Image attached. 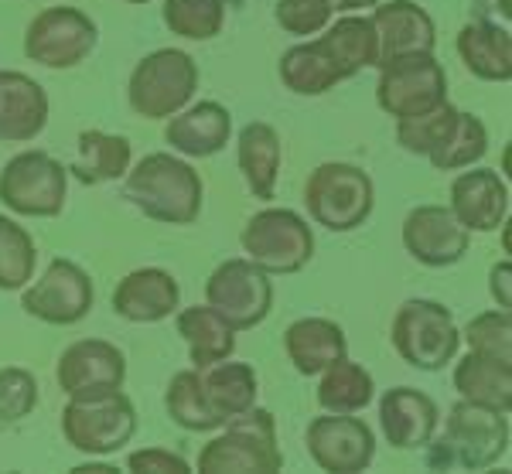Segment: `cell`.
Listing matches in <instances>:
<instances>
[{"label":"cell","mask_w":512,"mask_h":474,"mask_svg":"<svg viewBox=\"0 0 512 474\" xmlns=\"http://www.w3.org/2000/svg\"><path fill=\"white\" fill-rule=\"evenodd\" d=\"M55 379L59 389L69 399L82 396H103L113 389H123L127 382V359L117 345L103 342V338H82L62 352L55 365Z\"/></svg>","instance_id":"obj_15"},{"label":"cell","mask_w":512,"mask_h":474,"mask_svg":"<svg viewBox=\"0 0 512 474\" xmlns=\"http://www.w3.org/2000/svg\"><path fill=\"white\" fill-rule=\"evenodd\" d=\"M458 48L465 69L482 82H509L512 79V35L495 21L478 18L458 31Z\"/></svg>","instance_id":"obj_24"},{"label":"cell","mask_w":512,"mask_h":474,"mask_svg":"<svg viewBox=\"0 0 512 474\" xmlns=\"http://www.w3.org/2000/svg\"><path fill=\"white\" fill-rule=\"evenodd\" d=\"M325 48L332 52L345 79L359 76L362 69H376L379 62V38L373 28V18L366 14H345L335 24H328L318 35Z\"/></svg>","instance_id":"obj_30"},{"label":"cell","mask_w":512,"mask_h":474,"mask_svg":"<svg viewBox=\"0 0 512 474\" xmlns=\"http://www.w3.org/2000/svg\"><path fill=\"white\" fill-rule=\"evenodd\" d=\"M226 4H233V7H236V4H243V0H226Z\"/></svg>","instance_id":"obj_47"},{"label":"cell","mask_w":512,"mask_h":474,"mask_svg":"<svg viewBox=\"0 0 512 474\" xmlns=\"http://www.w3.org/2000/svg\"><path fill=\"white\" fill-rule=\"evenodd\" d=\"M117 468H110V464H79V468H72V474H110Z\"/></svg>","instance_id":"obj_44"},{"label":"cell","mask_w":512,"mask_h":474,"mask_svg":"<svg viewBox=\"0 0 512 474\" xmlns=\"http://www.w3.org/2000/svg\"><path fill=\"white\" fill-rule=\"evenodd\" d=\"M205 304L233 331H250L267 321L270 307H274L270 273H263L250 260H226L212 270L209 284H205Z\"/></svg>","instance_id":"obj_12"},{"label":"cell","mask_w":512,"mask_h":474,"mask_svg":"<svg viewBox=\"0 0 512 474\" xmlns=\"http://www.w3.org/2000/svg\"><path fill=\"white\" fill-rule=\"evenodd\" d=\"M454 110L451 103L437 106V110L424 113V116H410V120H396V144L403 147L407 154L417 157H431L437 147L448 140V133L454 127Z\"/></svg>","instance_id":"obj_37"},{"label":"cell","mask_w":512,"mask_h":474,"mask_svg":"<svg viewBox=\"0 0 512 474\" xmlns=\"http://www.w3.org/2000/svg\"><path fill=\"white\" fill-rule=\"evenodd\" d=\"M437 403L420 389L396 386L379 399V427L396 451H420L437 434Z\"/></svg>","instance_id":"obj_18"},{"label":"cell","mask_w":512,"mask_h":474,"mask_svg":"<svg viewBox=\"0 0 512 474\" xmlns=\"http://www.w3.org/2000/svg\"><path fill=\"white\" fill-rule=\"evenodd\" d=\"M127 468L137 474H192V464L175 451L164 447H147V451H134L127 457Z\"/></svg>","instance_id":"obj_41"},{"label":"cell","mask_w":512,"mask_h":474,"mask_svg":"<svg viewBox=\"0 0 512 474\" xmlns=\"http://www.w3.org/2000/svg\"><path fill=\"white\" fill-rule=\"evenodd\" d=\"M69 195V168L45 151H21L0 171V202L28 219H55Z\"/></svg>","instance_id":"obj_9"},{"label":"cell","mask_w":512,"mask_h":474,"mask_svg":"<svg viewBox=\"0 0 512 474\" xmlns=\"http://www.w3.org/2000/svg\"><path fill=\"white\" fill-rule=\"evenodd\" d=\"M376 382L359 362L338 359L321 372L318 382V406L325 413H359L373 403Z\"/></svg>","instance_id":"obj_32"},{"label":"cell","mask_w":512,"mask_h":474,"mask_svg":"<svg viewBox=\"0 0 512 474\" xmlns=\"http://www.w3.org/2000/svg\"><path fill=\"white\" fill-rule=\"evenodd\" d=\"M38 406V382L28 369H0V423H18Z\"/></svg>","instance_id":"obj_40"},{"label":"cell","mask_w":512,"mask_h":474,"mask_svg":"<svg viewBox=\"0 0 512 474\" xmlns=\"http://www.w3.org/2000/svg\"><path fill=\"white\" fill-rule=\"evenodd\" d=\"M448 209L468 232H495L509 219V185L489 168H461L451 181Z\"/></svg>","instance_id":"obj_17"},{"label":"cell","mask_w":512,"mask_h":474,"mask_svg":"<svg viewBox=\"0 0 512 474\" xmlns=\"http://www.w3.org/2000/svg\"><path fill=\"white\" fill-rule=\"evenodd\" d=\"M164 406H168V417L178 423L181 430H192V434H209V430H219L216 417L209 413V403L202 396V382H198V369H185L171 379L168 396H164Z\"/></svg>","instance_id":"obj_36"},{"label":"cell","mask_w":512,"mask_h":474,"mask_svg":"<svg viewBox=\"0 0 512 474\" xmlns=\"http://www.w3.org/2000/svg\"><path fill=\"white\" fill-rule=\"evenodd\" d=\"M308 454L321 471L359 474L373 464L376 437L366 420L352 413H328L308 423Z\"/></svg>","instance_id":"obj_14"},{"label":"cell","mask_w":512,"mask_h":474,"mask_svg":"<svg viewBox=\"0 0 512 474\" xmlns=\"http://www.w3.org/2000/svg\"><path fill=\"white\" fill-rule=\"evenodd\" d=\"M376 103L393 120H410V116H424L448 103V76L444 65L437 62L434 52L403 55L393 62L379 65L376 82Z\"/></svg>","instance_id":"obj_10"},{"label":"cell","mask_w":512,"mask_h":474,"mask_svg":"<svg viewBox=\"0 0 512 474\" xmlns=\"http://www.w3.org/2000/svg\"><path fill=\"white\" fill-rule=\"evenodd\" d=\"M485 151H489V130H485V123L478 120L475 113L458 110L448 140H444L427 161H431L437 171H461L482 161Z\"/></svg>","instance_id":"obj_33"},{"label":"cell","mask_w":512,"mask_h":474,"mask_svg":"<svg viewBox=\"0 0 512 474\" xmlns=\"http://www.w3.org/2000/svg\"><path fill=\"white\" fill-rule=\"evenodd\" d=\"M509 413L475 406L458 399L444 420V437L437 440V454L431 464H461L468 471H485L499 464L509 451Z\"/></svg>","instance_id":"obj_4"},{"label":"cell","mask_w":512,"mask_h":474,"mask_svg":"<svg viewBox=\"0 0 512 474\" xmlns=\"http://www.w3.org/2000/svg\"><path fill=\"white\" fill-rule=\"evenodd\" d=\"M489 290H492L495 304H499L502 311H509L512 307V263L509 260L495 263L489 270Z\"/></svg>","instance_id":"obj_42"},{"label":"cell","mask_w":512,"mask_h":474,"mask_svg":"<svg viewBox=\"0 0 512 474\" xmlns=\"http://www.w3.org/2000/svg\"><path fill=\"white\" fill-rule=\"evenodd\" d=\"M239 246L246 260L260 266L263 273L291 277L315 256V232L291 209H263L239 232Z\"/></svg>","instance_id":"obj_6"},{"label":"cell","mask_w":512,"mask_h":474,"mask_svg":"<svg viewBox=\"0 0 512 474\" xmlns=\"http://www.w3.org/2000/svg\"><path fill=\"white\" fill-rule=\"evenodd\" d=\"M308 215L328 232H352L373 215L376 188L362 168L342 161H328L311 171L304 185Z\"/></svg>","instance_id":"obj_5"},{"label":"cell","mask_w":512,"mask_h":474,"mask_svg":"<svg viewBox=\"0 0 512 474\" xmlns=\"http://www.w3.org/2000/svg\"><path fill=\"white\" fill-rule=\"evenodd\" d=\"M233 137V113L216 99H202V103H188L185 110L168 116L164 140L171 144L175 154L185 157H212Z\"/></svg>","instance_id":"obj_21"},{"label":"cell","mask_w":512,"mask_h":474,"mask_svg":"<svg viewBox=\"0 0 512 474\" xmlns=\"http://www.w3.org/2000/svg\"><path fill=\"white\" fill-rule=\"evenodd\" d=\"M454 389L461 399L475 406H489V410L509 413L512 410V362L485 359V355L468 352L465 359L454 365Z\"/></svg>","instance_id":"obj_27"},{"label":"cell","mask_w":512,"mask_h":474,"mask_svg":"<svg viewBox=\"0 0 512 474\" xmlns=\"http://www.w3.org/2000/svg\"><path fill=\"white\" fill-rule=\"evenodd\" d=\"M96 290L89 273L72 260H52L35 284L24 287L21 307L45 324H79L93 311Z\"/></svg>","instance_id":"obj_13"},{"label":"cell","mask_w":512,"mask_h":474,"mask_svg":"<svg viewBox=\"0 0 512 474\" xmlns=\"http://www.w3.org/2000/svg\"><path fill=\"white\" fill-rule=\"evenodd\" d=\"M38 249L28 229L0 215V290H24L35 280Z\"/></svg>","instance_id":"obj_35"},{"label":"cell","mask_w":512,"mask_h":474,"mask_svg":"<svg viewBox=\"0 0 512 474\" xmlns=\"http://www.w3.org/2000/svg\"><path fill=\"white\" fill-rule=\"evenodd\" d=\"M198 382H202V396L219 427L256 406V393H260L253 365L246 362L222 359L216 365H205V369H198Z\"/></svg>","instance_id":"obj_25"},{"label":"cell","mask_w":512,"mask_h":474,"mask_svg":"<svg viewBox=\"0 0 512 474\" xmlns=\"http://www.w3.org/2000/svg\"><path fill=\"white\" fill-rule=\"evenodd\" d=\"M202 178L175 154H147L123 174V198L164 226H192L202 212Z\"/></svg>","instance_id":"obj_1"},{"label":"cell","mask_w":512,"mask_h":474,"mask_svg":"<svg viewBox=\"0 0 512 474\" xmlns=\"http://www.w3.org/2000/svg\"><path fill=\"white\" fill-rule=\"evenodd\" d=\"M280 137L270 123H246L239 130L236 140V164L243 171L246 188L253 191V198L270 202L277 195V178H280Z\"/></svg>","instance_id":"obj_26"},{"label":"cell","mask_w":512,"mask_h":474,"mask_svg":"<svg viewBox=\"0 0 512 474\" xmlns=\"http://www.w3.org/2000/svg\"><path fill=\"white\" fill-rule=\"evenodd\" d=\"M178 335L185 338L195 369L216 365L222 359H233V352H236V331L229 328L209 304L185 307V311L178 314Z\"/></svg>","instance_id":"obj_31"},{"label":"cell","mask_w":512,"mask_h":474,"mask_svg":"<svg viewBox=\"0 0 512 474\" xmlns=\"http://www.w3.org/2000/svg\"><path fill=\"white\" fill-rule=\"evenodd\" d=\"M403 249L424 266H454L465 260L472 232L451 215L448 205H417L403 219Z\"/></svg>","instance_id":"obj_16"},{"label":"cell","mask_w":512,"mask_h":474,"mask_svg":"<svg viewBox=\"0 0 512 474\" xmlns=\"http://www.w3.org/2000/svg\"><path fill=\"white\" fill-rule=\"evenodd\" d=\"M284 352L301 376H321L328 365L349 355V342L335 321L301 318L284 331Z\"/></svg>","instance_id":"obj_23"},{"label":"cell","mask_w":512,"mask_h":474,"mask_svg":"<svg viewBox=\"0 0 512 474\" xmlns=\"http://www.w3.org/2000/svg\"><path fill=\"white\" fill-rule=\"evenodd\" d=\"M130 161H134V151H130L127 137L103 130H82L69 171L82 185H106V181L123 178Z\"/></svg>","instance_id":"obj_28"},{"label":"cell","mask_w":512,"mask_h":474,"mask_svg":"<svg viewBox=\"0 0 512 474\" xmlns=\"http://www.w3.org/2000/svg\"><path fill=\"white\" fill-rule=\"evenodd\" d=\"M99 28L79 7H45L24 31V55L45 69H76L93 55Z\"/></svg>","instance_id":"obj_11"},{"label":"cell","mask_w":512,"mask_h":474,"mask_svg":"<svg viewBox=\"0 0 512 474\" xmlns=\"http://www.w3.org/2000/svg\"><path fill=\"white\" fill-rule=\"evenodd\" d=\"M277 72H280V82L297 96H321V93H328V89H335L338 82H345L342 69H338V62L321 38L287 48V52L280 55Z\"/></svg>","instance_id":"obj_29"},{"label":"cell","mask_w":512,"mask_h":474,"mask_svg":"<svg viewBox=\"0 0 512 474\" xmlns=\"http://www.w3.org/2000/svg\"><path fill=\"white\" fill-rule=\"evenodd\" d=\"M222 427L226 430L212 437L198 454V474H274L284 468L277 423L270 410L250 406Z\"/></svg>","instance_id":"obj_2"},{"label":"cell","mask_w":512,"mask_h":474,"mask_svg":"<svg viewBox=\"0 0 512 474\" xmlns=\"http://www.w3.org/2000/svg\"><path fill=\"white\" fill-rule=\"evenodd\" d=\"M48 123V93L31 76L0 69V144H28Z\"/></svg>","instance_id":"obj_22"},{"label":"cell","mask_w":512,"mask_h":474,"mask_svg":"<svg viewBox=\"0 0 512 474\" xmlns=\"http://www.w3.org/2000/svg\"><path fill=\"white\" fill-rule=\"evenodd\" d=\"M274 18L287 35L308 38V35H321L335 21V11L328 0H277Z\"/></svg>","instance_id":"obj_39"},{"label":"cell","mask_w":512,"mask_h":474,"mask_svg":"<svg viewBox=\"0 0 512 474\" xmlns=\"http://www.w3.org/2000/svg\"><path fill=\"white\" fill-rule=\"evenodd\" d=\"M465 342H468V352H475V355L512 362V318H509V311L495 307V311L475 314V318L465 324Z\"/></svg>","instance_id":"obj_38"},{"label":"cell","mask_w":512,"mask_h":474,"mask_svg":"<svg viewBox=\"0 0 512 474\" xmlns=\"http://www.w3.org/2000/svg\"><path fill=\"white\" fill-rule=\"evenodd\" d=\"M123 4H154V0H123Z\"/></svg>","instance_id":"obj_46"},{"label":"cell","mask_w":512,"mask_h":474,"mask_svg":"<svg viewBox=\"0 0 512 474\" xmlns=\"http://www.w3.org/2000/svg\"><path fill=\"white\" fill-rule=\"evenodd\" d=\"M161 18L171 28V35L212 41L226 28V0H164Z\"/></svg>","instance_id":"obj_34"},{"label":"cell","mask_w":512,"mask_h":474,"mask_svg":"<svg viewBox=\"0 0 512 474\" xmlns=\"http://www.w3.org/2000/svg\"><path fill=\"white\" fill-rule=\"evenodd\" d=\"M181 287L161 266H144L120 280L113 290V311L130 324H158L178 311Z\"/></svg>","instance_id":"obj_20"},{"label":"cell","mask_w":512,"mask_h":474,"mask_svg":"<svg viewBox=\"0 0 512 474\" xmlns=\"http://www.w3.org/2000/svg\"><path fill=\"white\" fill-rule=\"evenodd\" d=\"M495 4H499V11L509 18V14H512V0H495Z\"/></svg>","instance_id":"obj_45"},{"label":"cell","mask_w":512,"mask_h":474,"mask_svg":"<svg viewBox=\"0 0 512 474\" xmlns=\"http://www.w3.org/2000/svg\"><path fill=\"white\" fill-rule=\"evenodd\" d=\"M198 93V65L181 48H158L140 58L130 72L127 99L130 110L144 120H168L185 110Z\"/></svg>","instance_id":"obj_3"},{"label":"cell","mask_w":512,"mask_h":474,"mask_svg":"<svg viewBox=\"0 0 512 474\" xmlns=\"http://www.w3.org/2000/svg\"><path fill=\"white\" fill-rule=\"evenodd\" d=\"M335 14H352V11H366V7H376L379 0H328Z\"/></svg>","instance_id":"obj_43"},{"label":"cell","mask_w":512,"mask_h":474,"mask_svg":"<svg viewBox=\"0 0 512 474\" xmlns=\"http://www.w3.org/2000/svg\"><path fill=\"white\" fill-rule=\"evenodd\" d=\"M373 28L379 38V65L393 62L403 55H420L434 52L437 45V28L434 18L414 0H390V4H376L373 11Z\"/></svg>","instance_id":"obj_19"},{"label":"cell","mask_w":512,"mask_h":474,"mask_svg":"<svg viewBox=\"0 0 512 474\" xmlns=\"http://www.w3.org/2000/svg\"><path fill=\"white\" fill-rule=\"evenodd\" d=\"M390 342L407 365L420 372H441L458 355L461 331L454 328V318L444 304L414 297L396 311Z\"/></svg>","instance_id":"obj_7"},{"label":"cell","mask_w":512,"mask_h":474,"mask_svg":"<svg viewBox=\"0 0 512 474\" xmlns=\"http://www.w3.org/2000/svg\"><path fill=\"white\" fill-rule=\"evenodd\" d=\"M62 434L79 454L110 457L137 434V410L120 389L103 396L69 399V406L62 410Z\"/></svg>","instance_id":"obj_8"}]
</instances>
